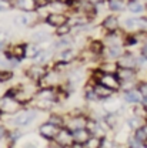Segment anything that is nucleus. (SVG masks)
<instances>
[{"mask_svg": "<svg viewBox=\"0 0 147 148\" xmlns=\"http://www.w3.org/2000/svg\"><path fill=\"white\" fill-rule=\"evenodd\" d=\"M56 143L59 147H70L73 145V132L69 128H60L56 135Z\"/></svg>", "mask_w": 147, "mask_h": 148, "instance_id": "obj_1", "label": "nucleus"}, {"mask_svg": "<svg viewBox=\"0 0 147 148\" xmlns=\"http://www.w3.org/2000/svg\"><path fill=\"white\" fill-rule=\"evenodd\" d=\"M21 106V103H19L14 97H10V95H6L0 100V111L1 112H14L17 111Z\"/></svg>", "mask_w": 147, "mask_h": 148, "instance_id": "obj_2", "label": "nucleus"}, {"mask_svg": "<svg viewBox=\"0 0 147 148\" xmlns=\"http://www.w3.org/2000/svg\"><path fill=\"white\" fill-rule=\"evenodd\" d=\"M37 112L35 110L29 111H23V112H20V114H17L14 118H13V124L14 125H17V127H24V125H29L35 118H36Z\"/></svg>", "mask_w": 147, "mask_h": 148, "instance_id": "obj_3", "label": "nucleus"}, {"mask_svg": "<svg viewBox=\"0 0 147 148\" xmlns=\"http://www.w3.org/2000/svg\"><path fill=\"white\" fill-rule=\"evenodd\" d=\"M99 83L104 84V86L109 87V88H113L114 91L120 87V78L117 77L116 73H103V71H101V75H100V78H99Z\"/></svg>", "mask_w": 147, "mask_h": 148, "instance_id": "obj_4", "label": "nucleus"}, {"mask_svg": "<svg viewBox=\"0 0 147 148\" xmlns=\"http://www.w3.org/2000/svg\"><path fill=\"white\" fill-rule=\"evenodd\" d=\"M39 131H40V135L44 137L46 140H55L56 135H57V132H59V127L55 125V124H52V123L49 121V123L40 125Z\"/></svg>", "mask_w": 147, "mask_h": 148, "instance_id": "obj_5", "label": "nucleus"}, {"mask_svg": "<svg viewBox=\"0 0 147 148\" xmlns=\"http://www.w3.org/2000/svg\"><path fill=\"white\" fill-rule=\"evenodd\" d=\"M47 73V70H46V67L43 66V64H35V66H32L29 70H27V77H30L33 81H40L43 77H44V74Z\"/></svg>", "mask_w": 147, "mask_h": 148, "instance_id": "obj_6", "label": "nucleus"}, {"mask_svg": "<svg viewBox=\"0 0 147 148\" xmlns=\"http://www.w3.org/2000/svg\"><path fill=\"white\" fill-rule=\"evenodd\" d=\"M67 20H69V17H66L63 13H52V14L46 16V23L53 26V27H59V26L66 24Z\"/></svg>", "mask_w": 147, "mask_h": 148, "instance_id": "obj_7", "label": "nucleus"}, {"mask_svg": "<svg viewBox=\"0 0 147 148\" xmlns=\"http://www.w3.org/2000/svg\"><path fill=\"white\" fill-rule=\"evenodd\" d=\"M72 132H73V140L76 141V143H80L83 147H84V144L92 138V132H90L87 128L74 130V131H72Z\"/></svg>", "mask_w": 147, "mask_h": 148, "instance_id": "obj_8", "label": "nucleus"}, {"mask_svg": "<svg viewBox=\"0 0 147 148\" xmlns=\"http://www.w3.org/2000/svg\"><path fill=\"white\" fill-rule=\"evenodd\" d=\"M87 123L89 120L86 117H74L72 118L69 123H67V128L70 131H74V130H80V128H87Z\"/></svg>", "mask_w": 147, "mask_h": 148, "instance_id": "obj_9", "label": "nucleus"}, {"mask_svg": "<svg viewBox=\"0 0 147 148\" xmlns=\"http://www.w3.org/2000/svg\"><path fill=\"white\" fill-rule=\"evenodd\" d=\"M101 26H103V29H104L107 33L117 32V29H119V20H117L116 16H107V17L103 20Z\"/></svg>", "mask_w": 147, "mask_h": 148, "instance_id": "obj_10", "label": "nucleus"}, {"mask_svg": "<svg viewBox=\"0 0 147 148\" xmlns=\"http://www.w3.org/2000/svg\"><path fill=\"white\" fill-rule=\"evenodd\" d=\"M94 88V91L97 94V97L99 98H109L111 94L114 92L113 88H109V87H106L104 84H101V83H96V86L93 87Z\"/></svg>", "mask_w": 147, "mask_h": 148, "instance_id": "obj_11", "label": "nucleus"}, {"mask_svg": "<svg viewBox=\"0 0 147 148\" xmlns=\"http://www.w3.org/2000/svg\"><path fill=\"white\" fill-rule=\"evenodd\" d=\"M7 56H9V58H10V57H14V58H17V60L24 58V57H26V46H24V44H14V46H12L10 53Z\"/></svg>", "mask_w": 147, "mask_h": 148, "instance_id": "obj_12", "label": "nucleus"}, {"mask_svg": "<svg viewBox=\"0 0 147 148\" xmlns=\"http://www.w3.org/2000/svg\"><path fill=\"white\" fill-rule=\"evenodd\" d=\"M16 6L23 12H33L37 9L36 0H17Z\"/></svg>", "mask_w": 147, "mask_h": 148, "instance_id": "obj_13", "label": "nucleus"}, {"mask_svg": "<svg viewBox=\"0 0 147 148\" xmlns=\"http://www.w3.org/2000/svg\"><path fill=\"white\" fill-rule=\"evenodd\" d=\"M136 58L131 54H121L119 60V67H126V69H133L136 66Z\"/></svg>", "mask_w": 147, "mask_h": 148, "instance_id": "obj_14", "label": "nucleus"}, {"mask_svg": "<svg viewBox=\"0 0 147 148\" xmlns=\"http://www.w3.org/2000/svg\"><path fill=\"white\" fill-rule=\"evenodd\" d=\"M59 57V60L60 61H64V63H70L72 60H74L77 54H76V51H74L73 49H70V47H67V49H64V50H61L60 51V54L57 56Z\"/></svg>", "mask_w": 147, "mask_h": 148, "instance_id": "obj_15", "label": "nucleus"}, {"mask_svg": "<svg viewBox=\"0 0 147 148\" xmlns=\"http://www.w3.org/2000/svg\"><path fill=\"white\" fill-rule=\"evenodd\" d=\"M116 74H117V77L120 78V81H130L131 78H134V71H133V69L120 67Z\"/></svg>", "mask_w": 147, "mask_h": 148, "instance_id": "obj_16", "label": "nucleus"}, {"mask_svg": "<svg viewBox=\"0 0 147 148\" xmlns=\"http://www.w3.org/2000/svg\"><path fill=\"white\" fill-rule=\"evenodd\" d=\"M123 54V50H121V46L120 44H111L107 49V56L110 58H120Z\"/></svg>", "mask_w": 147, "mask_h": 148, "instance_id": "obj_17", "label": "nucleus"}, {"mask_svg": "<svg viewBox=\"0 0 147 148\" xmlns=\"http://www.w3.org/2000/svg\"><path fill=\"white\" fill-rule=\"evenodd\" d=\"M90 51L94 54H100L104 51V43L101 40H92L90 43Z\"/></svg>", "mask_w": 147, "mask_h": 148, "instance_id": "obj_18", "label": "nucleus"}, {"mask_svg": "<svg viewBox=\"0 0 147 148\" xmlns=\"http://www.w3.org/2000/svg\"><path fill=\"white\" fill-rule=\"evenodd\" d=\"M99 70H101L103 73H117L119 63H103Z\"/></svg>", "mask_w": 147, "mask_h": 148, "instance_id": "obj_19", "label": "nucleus"}, {"mask_svg": "<svg viewBox=\"0 0 147 148\" xmlns=\"http://www.w3.org/2000/svg\"><path fill=\"white\" fill-rule=\"evenodd\" d=\"M47 38H49V33L44 32V30H39V32H36V33L32 34L33 43H43V41H46Z\"/></svg>", "mask_w": 147, "mask_h": 148, "instance_id": "obj_20", "label": "nucleus"}, {"mask_svg": "<svg viewBox=\"0 0 147 148\" xmlns=\"http://www.w3.org/2000/svg\"><path fill=\"white\" fill-rule=\"evenodd\" d=\"M37 54H39V49L35 43L26 46V58H36Z\"/></svg>", "mask_w": 147, "mask_h": 148, "instance_id": "obj_21", "label": "nucleus"}, {"mask_svg": "<svg viewBox=\"0 0 147 148\" xmlns=\"http://www.w3.org/2000/svg\"><path fill=\"white\" fill-rule=\"evenodd\" d=\"M107 4H109V9L113 10V12H120V10H123V7H124L123 0H109Z\"/></svg>", "mask_w": 147, "mask_h": 148, "instance_id": "obj_22", "label": "nucleus"}, {"mask_svg": "<svg viewBox=\"0 0 147 148\" xmlns=\"http://www.w3.org/2000/svg\"><path fill=\"white\" fill-rule=\"evenodd\" d=\"M124 100L126 101H129V103H139L141 98H140V94L137 91H133V90H130L124 94Z\"/></svg>", "mask_w": 147, "mask_h": 148, "instance_id": "obj_23", "label": "nucleus"}, {"mask_svg": "<svg viewBox=\"0 0 147 148\" xmlns=\"http://www.w3.org/2000/svg\"><path fill=\"white\" fill-rule=\"evenodd\" d=\"M129 10L131 13H140V12H143V6H141V3L133 0L129 3Z\"/></svg>", "mask_w": 147, "mask_h": 148, "instance_id": "obj_24", "label": "nucleus"}, {"mask_svg": "<svg viewBox=\"0 0 147 148\" xmlns=\"http://www.w3.org/2000/svg\"><path fill=\"white\" fill-rule=\"evenodd\" d=\"M136 138H137V141H140V143H144L147 140V131L144 127L137 128V131H136Z\"/></svg>", "mask_w": 147, "mask_h": 148, "instance_id": "obj_25", "label": "nucleus"}, {"mask_svg": "<svg viewBox=\"0 0 147 148\" xmlns=\"http://www.w3.org/2000/svg\"><path fill=\"white\" fill-rule=\"evenodd\" d=\"M70 26H67V24H63V26H59L57 27V32H56V34L59 37H64L66 34H69L70 33Z\"/></svg>", "mask_w": 147, "mask_h": 148, "instance_id": "obj_26", "label": "nucleus"}, {"mask_svg": "<svg viewBox=\"0 0 147 148\" xmlns=\"http://www.w3.org/2000/svg\"><path fill=\"white\" fill-rule=\"evenodd\" d=\"M13 78V73L7 71V70H1L0 71V83H7Z\"/></svg>", "mask_w": 147, "mask_h": 148, "instance_id": "obj_27", "label": "nucleus"}, {"mask_svg": "<svg viewBox=\"0 0 147 148\" xmlns=\"http://www.w3.org/2000/svg\"><path fill=\"white\" fill-rule=\"evenodd\" d=\"M52 124H55L57 127H63V118L60 117V115H50V120H49Z\"/></svg>", "mask_w": 147, "mask_h": 148, "instance_id": "obj_28", "label": "nucleus"}, {"mask_svg": "<svg viewBox=\"0 0 147 148\" xmlns=\"http://www.w3.org/2000/svg\"><path fill=\"white\" fill-rule=\"evenodd\" d=\"M140 24H141V21L139 18H129V20H126V27H129V29H133L134 26L140 27Z\"/></svg>", "mask_w": 147, "mask_h": 148, "instance_id": "obj_29", "label": "nucleus"}, {"mask_svg": "<svg viewBox=\"0 0 147 148\" xmlns=\"http://www.w3.org/2000/svg\"><path fill=\"white\" fill-rule=\"evenodd\" d=\"M70 44H72V40L69 41L67 38H63V40H60V41H57V43H56L55 47L59 49V47H64V46H70Z\"/></svg>", "mask_w": 147, "mask_h": 148, "instance_id": "obj_30", "label": "nucleus"}, {"mask_svg": "<svg viewBox=\"0 0 147 148\" xmlns=\"http://www.w3.org/2000/svg\"><path fill=\"white\" fill-rule=\"evenodd\" d=\"M6 38H7V33H0V46H3L4 44V41H6Z\"/></svg>", "mask_w": 147, "mask_h": 148, "instance_id": "obj_31", "label": "nucleus"}, {"mask_svg": "<svg viewBox=\"0 0 147 148\" xmlns=\"http://www.w3.org/2000/svg\"><path fill=\"white\" fill-rule=\"evenodd\" d=\"M140 92H141L144 97H147V84H141V86H140Z\"/></svg>", "mask_w": 147, "mask_h": 148, "instance_id": "obj_32", "label": "nucleus"}, {"mask_svg": "<svg viewBox=\"0 0 147 148\" xmlns=\"http://www.w3.org/2000/svg\"><path fill=\"white\" fill-rule=\"evenodd\" d=\"M6 134H7V132H6V128H4L3 125H0V140H1V138H4V137H6Z\"/></svg>", "mask_w": 147, "mask_h": 148, "instance_id": "obj_33", "label": "nucleus"}, {"mask_svg": "<svg viewBox=\"0 0 147 148\" xmlns=\"http://www.w3.org/2000/svg\"><path fill=\"white\" fill-rule=\"evenodd\" d=\"M20 21H21L23 24H29V17L23 14V16H20Z\"/></svg>", "mask_w": 147, "mask_h": 148, "instance_id": "obj_34", "label": "nucleus"}, {"mask_svg": "<svg viewBox=\"0 0 147 148\" xmlns=\"http://www.w3.org/2000/svg\"><path fill=\"white\" fill-rule=\"evenodd\" d=\"M141 51H143V56H146L147 57V41L144 43V46H143V49H141Z\"/></svg>", "mask_w": 147, "mask_h": 148, "instance_id": "obj_35", "label": "nucleus"}, {"mask_svg": "<svg viewBox=\"0 0 147 148\" xmlns=\"http://www.w3.org/2000/svg\"><path fill=\"white\" fill-rule=\"evenodd\" d=\"M90 1H92L94 6H96V4H100V3H103V0H90Z\"/></svg>", "mask_w": 147, "mask_h": 148, "instance_id": "obj_36", "label": "nucleus"}, {"mask_svg": "<svg viewBox=\"0 0 147 148\" xmlns=\"http://www.w3.org/2000/svg\"><path fill=\"white\" fill-rule=\"evenodd\" d=\"M3 64H6V60H4V58L0 56V66H3Z\"/></svg>", "mask_w": 147, "mask_h": 148, "instance_id": "obj_37", "label": "nucleus"}, {"mask_svg": "<svg viewBox=\"0 0 147 148\" xmlns=\"http://www.w3.org/2000/svg\"><path fill=\"white\" fill-rule=\"evenodd\" d=\"M70 1H79V0H70Z\"/></svg>", "mask_w": 147, "mask_h": 148, "instance_id": "obj_38", "label": "nucleus"}]
</instances>
